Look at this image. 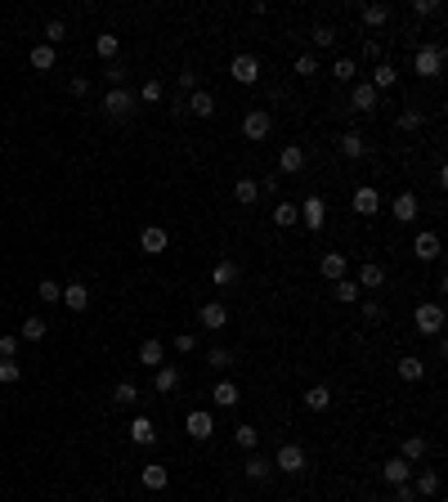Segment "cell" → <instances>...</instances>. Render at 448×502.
I'll use <instances>...</instances> for the list:
<instances>
[{
  "label": "cell",
  "instance_id": "cell-40",
  "mask_svg": "<svg viewBox=\"0 0 448 502\" xmlns=\"http://www.w3.org/2000/svg\"><path fill=\"white\" fill-rule=\"evenodd\" d=\"M296 220H301V211L292 202H278V206H274V224H278V229H292Z\"/></svg>",
  "mask_w": 448,
  "mask_h": 502
},
{
  "label": "cell",
  "instance_id": "cell-29",
  "mask_svg": "<svg viewBox=\"0 0 448 502\" xmlns=\"http://www.w3.org/2000/svg\"><path fill=\"white\" fill-rule=\"evenodd\" d=\"M233 444H238V449H247V453H256L260 431H256V426H247V422H238V426H233Z\"/></svg>",
  "mask_w": 448,
  "mask_h": 502
},
{
  "label": "cell",
  "instance_id": "cell-17",
  "mask_svg": "<svg viewBox=\"0 0 448 502\" xmlns=\"http://www.w3.org/2000/svg\"><path fill=\"white\" fill-rule=\"evenodd\" d=\"M63 305H68L72 314L90 310V287H85V283H68V287H63Z\"/></svg>",
  "mask_w": 448,
  "mask_h": 502
},
{
  "label": "cell",
  "instance_id": "cell-59",
  "mask_svg": "<svg viewBox=\"0 0 448 502\" xmlns=\"http://www.w3.org/2000/svg\"><path fill=\"white\" fill-rule=\"evenodd\" d=\"M364 59H373V63H381V45H377V41H368V45H364Z\"/></svg>",
  "mask_w": 448,
  "mask_h": 502
},
{
  "label": "cell",
  "instance_id": "cell-28",
  "mask_svg": "<svg viewBox=\"0 0 448 502\" xmlns=\"http://www.w3.org/2000/svg\"><path fill=\"white\" fill-rule=\"evenodd\" d=\"M94 54H99L103 63H117V54H121V41H117L112 32H103L99 41H94Z\"/></svg>",
  "mask_w": 448,
  "mask_h": 502
},
{
  "label": "cell",
  "instance_id": "cell-25",
  "mask_svg": "<svg viewBox=\"0 0 448 502\" xmlns=\"http://www.w3.org/2000/svg\"><path fill=\"white\" fill-rule=\"evenodd\" d=\"M139 480H144V489H166L170 485V471L161 467V462H148V467L139 471Z\"/></svg>",
  "mask_w": 448,
  "mask_h": 502
},
{
  "label": "cell",
  "instance_id": "cell-10",
  "mask_svg": "<svg viewBox=\"0 0 448 502\" xmlns=\"http://www.w3.org/2000/svg\"><path fill=\"white\" fill-rule=\"evenodd\" d=\"M417 211H422V202H417V193H399L395 202H390V215H395L399 224H413Z\"/></svg>",
  "mask_w": 448,
  "mask_h": 502
},
{
  "label": "cell",
  "instance_id": "cell-21",
  "mask_svg": "<svg viewBox=\"0 0 448 502\" xmlns=\"http://www.w3.org/2000/svg\"><path fill=\"white\" fill-rule=\"evenodd\" d=\"M175 386H179V368L175 364H161L157 373H152V391H157V395H170Z\"/></svg>",
  "mask_w": 448,
  "mask_h": 502
},
{
  "label": "cell",
  "instance_id": "cell-9",
  "mask_svg": "<svg viewBox=\"0 0 448 502\" xmlns=\"http://www.w3.org/2000/svg\"><path fill=\"white\" fill-rule=\"evenodd\" d=\"M197 323H202L206 332H220V328L229 323V310L220 305V301H206V305L197 310Z\"/></svg>",
  "mask_w": 448,
  "mask_h": 502
},
{
  "label": "cell",
  "instance_id": "cell-35",
  "mask_svg": "<svg viewBox=\"0 0 448 502\" xmlns=\"http://www.w3.org/2000/svg\"><path fill=\"white\" fill-rule=\"evenodd\" d=\"M395 81H399V72L390 68V63H377V68H373V81H368V85H373V90L381 94V90H390Z\"/></svg>",
  "mask_w": 448,
  "mask_h": 502
},
{
  "label": "cell",
  "instance_id": "cell-58",
  "mask_svg": "<svg viewBox=\"0 0 448 502\" xmlns=\"http://www.w3.org/2000/svg\"><path fill=\"white\" fill-rule=\"evenodd\" d=\"M179 90L193 94V90H197V72H179Z\"/></svg>",
  "mask_w": 448,
  "mask_h": 502
},
{
  "label": "cell",
  "instance_id": "cell-7",
  "mask_svg": "<svg viewBox=\"0 0 448 502\" xmlns=\"http://www.w3.org/2000/svg\"><path fill=\"white\" fill-rule=\"evenodd\" d=\"M229 77H233L238 85H256V81H260V59H256V54H233Z\"/></svg>",
  "mask_w": 448,
  "mask_h": 502
},
{
  "label": "cell",
  "instance_id": "cell-24",
  "mask_svg": "<svg viewBox=\"0 0 448 502\" xmlns=\"http://www.w3.org/2000/svg\"><path fill=\"white\" fill-rule=\"evenodd\" d=\"M188 112H193V117H215V94L211 90H193L188 94Z\"/></svg>",
  "mask_w": 448,
  "mask_h": 502
},
{
  "label": "cell",
  "instance_id": "cell-52",
  "mask_svg": "<svg viewBox=\"0 0 448 502\" xmlns=\"http://www.w3.org/2000/svg\"><path fill=\"white\" fill-rule=\"evenodd\" d=\"M314 45H323V50L337 45V27H314Z\"/></svg>",
  "mask_w": 448,
  "mask_h": 502
},
{
  "label": "cell",
  "instance_id": "cell-42",
  "mask_svg": "<svg viewBox=\"0 0 448 502\" xmlns=\"http://www.w3.org/2000/svg\"><path fill=\"white\" fill-rule=\"evenodd\" d=\"M381 283H386V269H381V265H364V269H359V287H381Z\"/></svg>",
  "mask_w": 448,
  "mask_h": 502
},
{
  "label": "cell",
  "instance_id": "cell-11",
  "mask_svg": "<svg viewBox=\"0 0 448 502\" xmlns=\"http://www.w3.org/2000/svg\"><path fill=\"white\" fill-rule=\"evenodd\" d=\"M170 247V233L166 229H157V224H148L144 233H139V251H148V256H161Z\"/></svg>",
  "mask_w": 448,
  "mask_h": 502
},
{
  "label": "cell",
  "instance_id": "cell-27",
  "mask_svg": "<svg viewBox=\"0 0 448 502\" xmlns=\"http://www.w3.org/2000/svg\"><path fill=\"white\" fill-rule=\"evenodd\" d=\"M341 153L350 157V162H359V157L368 153V144H364V135H359V130H346V135H341Z\"/></svg>",
  "mask_w": 448,
  "mask_h": 502
},
{
  "label": "cell",
  "instance_id": "cell-14",
  "mask_svg": "<svg viewBox=\"0 0 448 502\" xmlns=\"http://www.w3.org/2000/svg\"><path fill=\"white\" fill-rule=\"evenodd\" d=\"M381 211V193L373 184H364V188H355V215H377Z\"/></svg>",
  "mask_w": 448,
  "mask_h": 502
},
{
  "label": "cell",
  "instance_id": "cell-46",
  "mask_svg": "<svg viewBox=\"0 0 448 502\" xmlns=\"http://www.w3.org/2000/svg\"><path fill=\"white\" fill-rule=\"evenodd\" d=\"M355 72H359V68H355V59H337V63H332V77L346 81V85L355 81Z\"/></svg>",
  "mask_w": 448,
  "mask_h": 502
},
{
  "label": "cell",
  "instance_id": "cell-36",
  "mask_svg": "<svg viewBox=\"0 0 448 502\" xmlns=\"http://www.w3.org/2000/svg\"><path fill=\"white\" fill-rule=\"evenodd\" d=\"M399 377H404V382H422V377H426V364H422L417 355L399 359Z\"/></svg>",
  "mask_w": 448,
  "mask_h": 502
},
{
  "label": "cell",
  "instance_id": "cell-39",
  "mask_svg": "<svg viewBox=\"0 0 448 502\" xmlns=\"http://www.w3.org/2000/svg\"><path fill=\"white\" fill-rule=\"evenodd\" d=\"M45 332H50V323H45V319H36V314H32V319H27L23 328H18V341H41Z\"/></svg>",
  "mask_w": 448,
  "mask_h": 502
},
{
  "label": "cell",
  "instance_id": "cell-8",
  "mask_svg": "<svg viewBox=\"0 0 448 502\" xmlns=\"http://www.w3.org/2000/svg\"><path fill=\"white\" fill-rule=\"evenodd\" d=\"M184 431L193 435V440H211V435H215V418H211L206 409H193V413L184 418Z\"/></svg>",
  "mask_w": 448,
  "mask_h": 502
},
{
  "label": "cell",
  "instance_id": "cell-31",
  "mask_svg": "<svg viewBox=\"0 0 448 502\" xmlns=\"http://www.w3.org/2000/svg\"><path fill=\"white\" fill-rule=\"evenodd\" d=\"M332 296H337V301H341V305H355V301H359V296H364V287H359V283H355V278H341V283H337V287H332Z\"/></svg>",
  "mask_w": 448,
  "mask_h": 502
},
{
  "label": "cell",
  "instance_id": "cell-51",
  "mask_svg": "<svg viewBox=\"0 0 448 502\" xmlns=\"http://www.w3.org/2000/svg\"><path fill=\"white\" fill-rule=\"evenodd\" d=\"M314 72H319V59H314V54H301L296 59V77H314Z\"/></svg>",
  "mask_w": 448,
  "mask_h": 502
},
{
  "label": "cell",
  "instance_id": "cell-1",
  "mask_svg": "<svg viewBox=\"0 0 448 502\" xmlns=\"http://www.w3.org/2000/svg\"><path fill=\"white\" fill-rule=\"evenodd\" d=\"M305 467H310V453H305L301 444H283V449L274 453V471H283V476H301Z\"/></svg>",
  "mask_w": 448,
  "mask_h": 502
},
{
  "label": "cell",
  "instance_id": "cell-54",
  "mask_svg": "<svg viewBox=\"0 0 448 502\" xmlns=\"http://www.w3.org/2000/svg\"><path fill=\"white\" fill-rule=\"evenodd\" d=\"M364 319H368V323H381V319H386V310H381V301H368V305H364Z\"/></svg>",
  "mask_w": 448,
  "mask_h": 502
},
{
  "label": "cell",
  "instance_id": "cell-3",
  "mask_svg": "<svg viewBox=\"0 0 448 502\" xmlns=\"http://www.w3.org/2000/svg\"><path fill=\"white\" fill-rule=\"evenodd\" d=\"M413 323H417V332L440 337V332H444V305H440V301H426V305H417Z\"/></svg>",
  "mask_w": 448,
  "mask_h": 502
},
{
  "label": "cell",
  "instance_id": "cell-37",
  "mask_svg": "<svg viewBox=\"0 0 448 502\" xmlns=\"http://www.w3.org/2000/svg\"><path fill=\"white\" fill-rule=\"evenodd\" d=\"M413 494H417V498H431V494H440V476H435V471H422V476L413 480Z\"/></svg>",
  "mask_w": 448,
  "mask_h": 502
},
{
  "label": "cell",
  "instance_id": "cell-45",
  "mask_svg": "<svg viewBox=\"0 0 448 502\" xmlns=\"http://www.w3.org/2000/svg\"><path fill=\"white\" fill-rule=\"evenodd\" d=\"M422 126H426V117L417 108H404V112H399V130H422Z\"/></svg>",
  "mask_w": 448,
  "mask_h": 502
},
{
  "label": "cell",
  "instance_id": "cell-16",
  "mask_svg": "<svg viewBox=\"0 0 448 502\" xmlns=\"http://www.w3.org/2000/svg\"><path fill=\"white\" fill-rule=\"evenodd\" d=\"M377 99H381V94H377L368 81L350 85V103H355V112H373V108H377Z\"/></svg>",
  "mask_w": 448,
  "mask_h": 502
},
{
  "label": "cell",
  "instance_id": "cell-30",
  "mask_svg": "<svg viewBox=\"0 0 448 502\" xmlns=\"http://www.w3.org/2000/svg\"><path fill=\"white\" fill-rule=\"evenodd\" d=\"M238 278H242V269H238L233 260H220V265H215V274H211V283H215V287H233Z\"/></svg>",
  "mask_w": 448,
  "mask_h": 502
},
{
  "label": "cell",
  "instance_id": "cell-44",
  "mask_svg": "<svg viewBox=\"0 0 448 502\" xmlns=\"http://www.w3.org/2000/svg\"><path fill=\"white\" fill-rule=\"evenodd\" d=\"M364 23H368V27L390 23V5H368V9H364Z\"/></svg>",
  "mask_w": 448,
  "mask_h": 502
},
{
  "label": "cell",
  "instance_id": "cell-22",
  "mask_svg": "<svg viewBox=\"0 0 448 502\" xmlns=\"http://www.w3.org/2000/svg\"><path fill=\"white\" fill-rule=\"evenodd\" d=\"M242 471H247V480H256V485H260V480H269V476H274V458H260V453H251V458L242 462Z\"/></svg>",
  "mask_w": 448,
  "mask_h": 502
},
{
  "label": "cell",
  "instance_id": "cell-6",
  "mask_svg": "<svg viewBox=\"0 0 448 502\" xmlns=\"http://www.w3.org/2000/svg\"><path fill=\"white\" fill-rule=\"evenodd\" d=\"M108 117H130L135 112V90H126V85H117V90H108L103 94V103H99Z\"/></svg>",
  "mask_w": 448,
  "mask_h": 502
},
{
  "label": "cell",
  "instance_id": "cell-4",
  "mask_svg": "<svg viewBox=\"0 0 448 502\" xmlns=\"http://www.w3.org/2000/svg\"><path fill=\"white\" fill-rule=\"evenodd\" d=\"M296 211H301V224H305L310 233H319L323 224H328V202H323L319 193H310V197H305V202L296 206Z\"/></svg>",
  "mask_w": 448,
  "mask_h": 502
},
{
  "label": "cell",
  "instance_id": "cell-20",
  "mask_svg": "<svg viewBox=\"0 0 448 502\" xmlns=\"http://www.w3.org/2000/svg\"><path fill=\"white\" fill-rule=\"evenodd\" d=\"M27 63H32V68L36 72H50L54 68V63H59V50H54V45H32V54H27Z\"/></svg>",
  "mask_w": 448,
  "mask_h": 502
},
{
  "label": "cell",
  "instance_id": "cell-18",
  "mask_svg": "<svg viewBox=\"0 0 448 502\" xmlns=\"http://www.w3.org/2000/svg\"><path fill=\"white\" fill-rule=\"evenodd\" d=\"M278 170H283V175H301V170H305V148L301 144H287L278 153Z\"/></svg>",
  "mask_w": 448,
  "mask_h": 502
},
{
  "label": "cell",
  "instance_id": "cell-13",
  "mask_svg": "<svg viewBox=\"0 0 448 502\" xmlns=\"http://www.w3.org/2000/svg\"><path fill=\"white\" fill-rule=\"evenodd\" d=\"M381 476H386V485H408V480H413V462H404V458H386Z\"/></svg>",
  "mask_w": 448,
  "mask_h": 502
},
{
  "label": "cell",
  "instance_id": "cell-19",
  "mask_svg": "<svg viewBox=\"0 0 448 502\" xmlns=\"http://www.w3.org/2000/svg\"><path fill=\"white\" fill-rule=\"evenodd\" d=\"M139 364H144V368H152V373H157V368L166 364V346H161L157 337H148L144 346H139Z\"/></svg>",
  "mask_w": 448,
  "mask_h": 502
},
{
  "label": "cell",
  "instance_id": "cell-32",
  "mask_svg": "<svg viewBox=\"0 0 448 502\" xmlns=\"http://www.w3.org/2000/svg\"><path fill=\"white\" fill-rule=\"evenodd\" d=\"M328 404H332V391H328V386H310V391H305V409H310V413H323Z\"/></svg>",
  "mask_w": 448,
  "mask_h": 502
},
{
  "label": "cell",
  "instance_id": "cell-12",
  "mask_svg": "<svg viewBox=\"0 0 448 502\" xmlns=\"http://www.w3.org/2000/svg\"><path fill=\"white\" fill-rule=\"evenodd\" d=\"M413 256H417V260H440V233L422 229V233L413 238Z\"/></svg>",
  "mask_w": 448,
  "mask_h": 502
},
{
  "label": "cell",
  "instance_id": "cell-23",
  "mask_svg": "<svg viewBox=\"0 0 448 502\" xmlns=\"http://www.w3.org/2000/svg\"><path fill=\"white\" fill-rule=\"evenodd\" d=\"M211 400H215V409H233L238 400H242V391H238V382H215V391H211Z\"/></svg>",
  "mask_w": 448,
  "mask_h": 502
},
{
  "label": "cell",
  "instance_id": "cell-34",
  "mask_svg": "<svg viewBox=\"0 0 448 502\" xmlns=\"http://www.w3.org/2000/svg\"><path fill=\"white\" fill-rule=\"evenodd\" d=\"M256 197H260V184H256V179H238L233 184V202L238 206H251Z\"/></svg>",
  "mask_w": 448,
  "mask_h": 502
},
{
  "label": "cell",
  "instance_id": "cell-55",
  "mask_svg": "<svg viewBox=\"0 0 448 502\" xmlns=\"http://www.w3.org/2000/svg\"><path fill=\"white\" fill-rule=\"evenodd\" d=\"M18 355V337H0V359H14Z\"/></svg>",
  "mask_w": 448,
  "mask_h": 502
},
{
  "label": "cell",
  "instance_id": "cell-38",
  "mask_svg": "<svg viewBox=\"0 0 448 502\" xmlns=\"http://www.w3.org/2000/svg\"><path fill=\"white\" fill-rule=\"evenodd\" d=\"M112 404H121V409L139 404V386H135V382H117V391H112Z\"/></svg>",
  "mask_w": 448,
  "mask_h": 502
},
{
  "label": "cell",
  "instance_id": "cell-26",
  "mask_svg": "<svg viewBox=\"0 0 448 502\" xmlns=\"http://www.w3.org/2000/svg\"><path fill=\"white\" fill-rule=\"evenodd\" d=\"M130 440H135V444H152V440H157V426H152V418L139 413V418L130 422Z\"/></svg>",
  "mask_w": 448,
  "mask_h": 502
},
{
  "label": "cell",
  "instance_id": "cell-41",
  "mask_svg": "<svg viewBox=\"0 0 448 502\" xmlns=\"http://www.w3.org/2000/svg\"><path fill=\"white\" fill-rule=\"evenodd\" d=\"M36 296L54 305V301H63V283L59 278H41V283H36Z\"/></svg>",
  "mask_w": 448,
  "mask_h": 502
},
{
  "label": "cell",
  "instance_id": "cell-15",
  "mask_svg": "<svg viewBox=\"0 0 448 502\" xmlns=\"http://www.w3.org/2000/svg\"><path fill=\"white\" fill-rule=\"evenodd\" d=\"M319 269H323V278H332V283H341L346 278V269H350V260H346V251H328L319 260Z\"/></svg>",
  "mask_w": 448,
  "mask_h": 502
},
{
  "label": "cell",
  "instance_id": "cell-5",
  "mask_svg": "<svg viewBox=\"0 0 448 502\" xmlns=\"http://www.w3.org/2000/svg\"><path fill=\"white\" fill-rule=\"evenodd\" d=\"M242 135L251 139V144H260V139H269V135H274V117H269L265 108H251V112L242 117Z\"/></svg>",
  "mask_w": 448,
  "mask_h": 502
},
{
  "label": "cell",
  "instance_id": "cell-2",
  "mask_svg": "<svg viewBox=\"0 0 448 502\" xmlns=\"http://www.w3.org/2000/svg\"><path fill=\"white\" fill-rule=\"evenodd\" d=\"M413 68H417V77L435 81L444 72V45H422V50L413 54Z\"/></svg>",
  "mask_w": 448,
  "mask_h": 502
},
{
  "label": "cell",
  "instance_id": "cell-57",
  "mask_svg": "<svg viewBox=\"0 0 448 502\" xmlns=\"http://www.w3.org/2000/svg\"><path fill=\"white\" fill-rule=\"evenodd\" d=\"M390 489H395V502H417L413 485H390Z\"/></svg>",
  "mask_w": 448,
  "mask_h": 502
},
{
  "label": "cell",
  "instance_id": "cell-56",
  "mask_svg": "<svg viewBox=\"0 0 448 502\" xmlns=\"http://www.w3.org/2000/svg\"><path fill=\"white\" fill-rule=\"evenodd\" d=\"M193 346H197V337H193V332H179V337H175V350H179V355H188Z\"/></svg>",
  "mask_w": 448,
  "mask_h": 502
},
{
  "label": "cell",
  "instance_id": "cell-48",
  "mask_svg": "<svg viewBox=\"0 0 448 502\" xmlns=\"http://www.w3.org/2000/svg\"><path fill=\"white\" fill-rule=\"evenodd\" d=\"M63 36H68V27H63L59 18H50V23H45V45H63Z\"/></svg>",
  "mask_w": 448,
  "mask_h": 502
},
{
  "label": "cell",
  "instance_id": "cell-47",
  "mask_svg": "<svg viewBox=\"0 0 448 502\" xmlns=\"http://www.w3.org/2000/svg\"><path fill=\"white\" fill-rule=\"evenodd\" d=\"M18 377H23V368H18L14 359H0V386H14Z\"/></svg>",
  "mask_w": 448,
  "mask_h": 502
},
{
  "label": "cell",
  "instance_id": "cell-49",
  "mask_svg": "<svg viewBox=\"0 0 448 502\" xmlns=\"http://www.w3.org/2000/svg\"><path fill=\"white\" fill-rule=\"evenodd\" d=\"M161 94H166V85H161V81H148L144 90H139V99H144V103H161Z\"/></svg>",
  "mask_w": 448,
  "mask_h": 502
},
{
  "label": "cell",
  "instance_id": "cell-43",
  "mask_svg": "<svg viewBox=\"0 0 448 502\" xmlns=\"http://www.w3.org/2000/svg\"><path fill=\"white\" fill-rule=\"evenodd\" d=\"M206 364L215 368V373H229V368H233V350H224V346H215L211 355H206Z\"/></svg>",
  "mask_w": 448,
  "mask_h": 502
},
{
  "label": "cell",
  "instance_id": "cell-50",
  "mask_svg": "<svg viewBox=\"0 0 448 502\" xmlns=\"http://www.w3.org/2000/svg\"><path fill=\"white\" fill-rule=\"evenodd\" d=\"M413 18H431V14H440V5H435V0H413Z\"/></svg>",
  "mask_w": 448,
  "mask_h": 502
},
{
  "label": "cell",
  "instance_id": "cell-33",
  "mask_svg": "<svg viewBox=\"0 0 448 502\" xmlns=\"http://www.w3.org/2000/svg\"><path fill=\"white\" fill-rule=\"evenodd\" d=\"M426 449H431V444H426V435H408V440H404V453H399V458H404V462H422V458H426Z\"/></svg>",
  "mask_w": 448,
  "mask_h": 502
},
{
  "label": "cell",
  "instance_id": "cell-53",
  "mask_svg": "<svg viewBox=\"0 0 448 502\" xmlns=\"http://www.w3.org/2000/svg\"><path fill=\"white\" fill-rule=\"evenodd\" d=\"M103 77L112 81V90H117V85H126V63H108V72H103Z\"/></svg>",
  "mask_w": 448,
  "mask_h": 502
}]
</instances>
